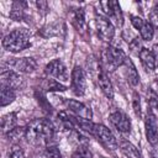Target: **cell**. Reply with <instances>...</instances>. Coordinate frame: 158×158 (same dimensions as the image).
<instances>
[{
	"instance_id": "obj_31",
	"label": "cell",
	"mask_w": 158,
	"mask_h": 158,
	"mask_svg": "<svg viewBox=\"0 0 158 158\" xmlns=\"http://www.w3.org/2000/svg\"><path fill=\"white\" fill-rule=\"evenodd\" d=\"M156 84H157V85H158V77H157V78H156Z\"/></svg>"
},
{
	"instance_id": "obj_16",
	"label": "cell",
	"mask_w": 158,
	"mask_h": 158,
	"mask_svg": "<svg viewBox=\"0 0 158 158\" xmlns=\"http://www.w3.org/2000/svg\"><path fill=\"white\" fill-rule=\"evenodd\" d=\"M123 65H125V74H126V78L128 80V83L131 85H137L138 81H139V75H138L137 69H136L135 64L132 63V60L130 58H126Z\"/></svg>"
},
{
	"instance_id": "obj_17",
	"label": "cell",
	"mask_w": 158,
	"mask_h": 158,
	"mask_svg": "<svg viewBox=\"0 0 158 158\" xmlns=\"http://www.w3.org/2000/svg\"><path fill=\"white\" fill-rule=\"evenodd\" d=\"M138 56H139V59H141L143 68L147 72H153L156 68V62H154V57H153L152 51H149L147 48H142V51L139 52Z\"/></svg>"
},
{
	"instance_id": "obj_13",
	"label": "cell",
	"mask_w": 158,
	"mask_h": 158,
	"mask_svg": "<svg viewBox=\"0 0 158 158\" xmlns=\"http://www.w3.org/2000/svg\"><path fill=\"white\" fill-rule=\"evenodd\" d=\"M146 136L147 141L151 144H157L158 143V125L156 116L149 111L146 116Z\"/></svg>"
},
{
	"instance_id": "obj_26",
	"label": "cell",
	"mask_w": 158,
	"mask_h": 158,
	"mask_svg": "<svg viewBox=\"0 0 158 158\" xmlns=\"http://www.w3.org/2000/svg\"><path fill=\"white\" fill-rule=\"evenodd\" d=\"M46 157H47V158H62L60 152H59L58 148L54 147V146H51V147H48V148L46 149Z\"/></svg>"
},
{
	"instance_id": "obj_28",
	"label": "cell",
	"mask_w": 158,
	"mask_h": 158,
	"mask_svg": "<svg viewBox=\"0 0 158 158\" xmlns=\"http://www.w3.org/2000/svg\"><path fill=\"white\" fill-rule=\"evenodd\" d=\"M132 104H133V110H135L136 115H139V114H141V104H139V96H138L136 93L133 94Z\"/></svg>"
},
{
	"instance_id": "obj_23",
	"label": "cell",
	"mask_w": 158,
	"mask_h": 158,
	"mask_svg": "<svg viewBox=\"0 0 158 158\" xmlns=\"http://www.w3.org/2000/svg\"><path fill=\"white\" fill-rule=\"evenodd\" d=\"M44 89H47L49 91H64L67 88L54 79H47L44 83Z\"/></svg>"
},
{
	"instance_id": "obj_18",
	"label": "cell",
	"mask_w": 158,
	"mask_h": 158,
	"mask_svg": "<svg viewBox=\"0 0 158 158\" xmlns=\"http://www.w3.org/2000/svg\"><path fill=\"white\" fill-rule=\"evenodd\" d=\"M26 2L23 1H15L11 7L10 17L15 21H22L25 19V10H26Z\"/></svg>"
},
{
	"instance_id": "obj_8",
	"label": "cell",
	"mask_w": 158,
	"mask_h": 158,
	"mask_svg": "<svg viewBox=\"0 0 158 158\" xmlns=\"http://www.w3.org/2000/svg\"><path fill=\"white\" fill-rule=\"evenodd\" d=\"M100 6H101L102 11L107 15V17L115 21L116 26L122 25L123 17H122V12H121V9H120V5L117 1H101Z\"/></svg>"
},
{
	"instance_id": "obj_12",
	"label": "cell",
	"mask_w": 158,
	"mask_h": 158,
	"mask_svg": "<svg viewBox=\"0 0 158 158\" xmlns=\"http://www.w3.org/2000/svg\"><path fill=\"white\" fill-rule=\"evenodd\" d=\"M131 22L135 28L139 30V33H141V37L144 40V41H151L153 38V33H154V28L152 26L151 22H147L144 20H142L141 17L138 16H132L131 17Z\"/></svg>"
},
{
	"instance_id": "obj_5",
	"label": "cell",
	"mask_w": 158,
	"mask_h": 158,
	"mask_svg": "<svg viewBox=\"0 0 158 158\" xmlns=\"http://www.w3.org/2000/svg\"><path fill=\"white\" fill-rule=\"evenodd\" d=\"M46 73L52 77L54 80L57 81H67L69 80L68 78V70H67V67L65 64L60 60V59H53L51 60L47 65H46Z\"/></svg>"
},
{
	"instance_id": "obj_3",
	"label": "cell",
	"mask_w": 158,
	"mask_h": 158,
	"mask_svg": "<svg viewBox=\"0 0 158 158\" xmlns=\"http://www.w3.org/2000/svg\"><path fill=\"white\" fill-rule=\"evenodd\" d=\"M93 136H95L98 138V141L109 151H114L117 148V141L115 138V136L111 133V131L101 125V123H94L93 127Z\"/></svg>"
},
{
	"instance_id": "obj_6",
	"label": "cell",
	"mask_w": 158,
	"mask_h": 158,
	"mask_svg": "<svg viewBox=\"0 0 158 158\" xmlns=\"http://www.w3.org/2000/svg\"><path fill=\"white\" fill-rule=\"evenodd\" d=\"M95 28H96V33L98 36L106 42H110L114 37L115 30L114 26L111 23V21L104 16H96L95 19Z\"/></svg>"
},
{
	"instance_id": "obj_24",
	"label": "cell",
	"mask_w": 158,
	"mask_h": 158,
	"mask_svg": "<svg viewBox=\"0 0 158 158\" xmlns=\"http://www.w3.org/2000/svg\"><path fill=\"white\" fill-rule=\"evenodd\" d=\"M147 102L152 109L157 107V105H158V96H157L156 91H153L152 89H149L147 93Z\"/></svg>"
},
{
	"instance_id": "obj_11",
	"label": "cell",
	"mask_w": 158,
	"mask_h": 158,
	"mask_svg": "<svg viewBox=\"0 0 158 158\" xmlns=\"http://www.w3.org/2000/svg\"><path fill=\"white\" fill-rule=\"evenodd\" d=\"M109 120H110V122L112 123V126H114L118 132H122V133L130 132V130H131V122H130L128 117H127L123 112H121V111H115V112L110 114Z\"/></svg>"
},
{
	"instance_id": "obj_9",
	"label": "cell",
	"mask_w": 158,
	"mask_h": 158,
	"mask_svg": "<svg viewBox=\"0 0 158 158\" xmlns=\"http://www.w3.org/2000/svg\"><path fill=\"white\" fill-rule=\"evenodd\" d=\"M1 86H7L14 90L22 89L25 86V80L19 73L14 70H5L1 73Z\"/></svg>"
},
{
	"instance_id": "obj_25",
	"label": "cell",
	"mask_w": 158,
	"mask_h": 158,
	"mask_svg": "<svg viewBox=\"0 0 158 158\" xmlns=\"http://www.w3.org/2000/svg\"><path fill=\"white\" fill-rule=\"evenodd\" d=\"M130 48H131L132 52L139 54V52L142 51V46H141V41H139L138 37H135L133 40L130 41Z\"/></svg>"
},
{
	"instance_id": "obj_15",
	"label": "cell",
	"mask_w": 158,
	"mask_h": 158,
	"mask_svg": "<svg viewBox=\"0 0 158 158\" xmlns=\"http://www.w3.org/2000/svg\"><path fill=\"white\" fill-rule=\"evenodd\" d=\"M98 84H99V88L101 89V91L104 93V95L109 99H112L114 90H112L111 81L101 67H99V70H98Z\"/></svg>"
},
{
	"instance_id": "obj_4",
	"label": "cell",
	"mask_w": 158,
	"mask_h": 158,
	"mask_svg": "<svg viewBox=\"0 0 158 158\" xmlns=\"http://www.w3.org/2000/svg\"><path fill=\"white\" fill-rule=\"evenodd\" d=\"M126 58H127L126 54L120 48H116L112 46L107 47L104 52V60H105L107 68H110V70L115 69L116 67L123 65Z\"/></svg>"
},
{
	"instance_id": "obj_10",
	"label": "cell",
	"mask_w": 158,
	"mask_h": 158,
	"mask_svg": "<svg viewBox=\"0 0 158 158\" xmlns=\"http://www.w3.org/2000/svg\"><path fill=\"white\" fill-rule=\"evenodd\" d=\"M65 105L67 107L78 117L81 120H86L90 121L93 117V112L90 110V107H88L86 105H84L83 102H79L77 100H65Z\"/></svg>"
},
{
	"instance_id": "obj_32",
	"label": "cell",
	"mask_w": 158,
	"mask_h": 158,
	"mask_svg": "<svg viewBox=\"0 0 158 158\" xmlns=\"http://www.w3.org/2000/svg\"><path fill=\"white\" fill-rule=\"evenodd\" d=\"M157 7H158V4H157Z\"/></svg>"
},
{
	"instance_id": "obj_30",
	"label": "cell",
	"mask_w": 158,
	"mask_h": 158,
	"mask_svg": "<svg viewBox=\"0 0 158 158\" xmlns=\"http://www.w3.org/2000/svg\"><path fill=\"white\" fill-rule=\"evenodd\" d=\"M72 158H85V157H84V156H83V154H81V153H80V152L78 151V152H75V153H73V156H72Z\"/></svg>"
},
{
	"instance_id": "obj_20",
	"label": "cell",
	"mask_w": 158,
	"mask_h": 158,
	"mask_svg": "<svg viewBox=\"0 0 158 158\" xmlns=\"http://www.w3.org/2000/svg\"><path fill=\"white\" fill-rule=\"evenodd\" d=\"M72 22L75 26V28L78 31H84L85 30V15H84V10L83 9H75L72 16Z\"/></svg>"
},
{
	"instance_id": "obj_22",
	"label": "cell",
	"mask_w": 158,
	"mask_h": 158,
	"mask_svg": "<svg viewBox=\"0 0 158 158\" xmlns=\"http://www.w3.org/2000/svg\"><path fill=\"white\" fill-rule=\"evenodd\" d=\"M16 94L15 90L7 86H1V106H6L7 104L12 102Z\"/></svg>"
},
{
	"instance_id": "obj_27",
	"label": "cell",
	"mask_w": 158,
	"mask_h": 158,
	"mask_svg": "<svg viewBox=\"0 0 158 158\" xmlns=\"http://www.w3.org/2000/svg\"><path fill=\"white\" fill-rule=\"evenodd\" d=\"M7 158H25V157H23L22 149L16 146V147L11 148V151H10L9 154H7Z\"/></svg>"
},
{
	"instance_id": "obj_29",
	"label": "cell",
	"mask_w": 158,
	"mask_h": 158,
	"mask_svg": "<svg viewBox=\"0 0 158 158\" xmlns=\"http://www.w3.org/2000/svg\"><path fill=\"white\" fill-rule=\"evenodd\" d=\"M152 53L154 57V62H156V67H158V44H154L152 48Z\"/></svg>"
},
{
	"instance_id": "obj_2",
	"label": "cell",
	"mask_w": 158,
	"mask_h": 158,
	"mask_svg": "<svg viewBox=\"0 0 158 158\" xmlns=\"http://www.w3.org/2000/svg\"><path fill=\"white\" fill-rule=\"evenodd\" d=\"M30 46V32L26 28H16L7 33L2 40V47L12 53L21 52Z\"/></svg>"
},
{
	"instance_id": "obj_19",
	"label": "cell",
	"mask_w": 158,
	"mask_h": 158,
	"mask_svg": "<svg viewBox=\"0 0 158 158\" xmlns=\"http://www.w3.org/2000/svg\"><path fill=\"white\" fill-rule=\"evenodd\" d=\"M120 148L121 152L127 157V158H141V153L139 151L128 141H122L120 143Z\"/></svg>"
},
{
	"instance_id": "obj_21",
	"label": "cell",
	"mask_w": 158,
	"mask_h": 158,
	"mask_svg": "<svg viewBox=\"0 0 158 158\" xmlns=\"http://www.w3.org/2000/svg\"><path fill=\"white\" fill-rule=\"evenodd\" d=\"M15 125H16V114L15 112H10V114L2 116V118H1L2 132H11L15 128Z\"/></svg>"
},
{
	"instance_id": "obj_7",
	"label": "cell",
	"mask_w": 158,
	"mask_h": 158,
	"mask_svg": "<svg viewBox=\"0 0 158 158\" xmlns=\"http://www.w3.org/2000/svg\"><path fill=\"white\" fill-rule=\"evenodd\" d=\"M70 88L72 91L78 95L81 96L85 93L86 89V78L84 74V70L80 67H74L73 72H72V79H70Z\"/></svg>"
},
{
	"instance_id": "obj_1",
	"label": "cell",
	"mask_w": 158,
	"mask_h": 158,
	"mask_svg": "<svg viewBox=\"0 0 158 158\" xmlns=\"http://www.w3.org/2000/svg\"><path fill=\"white\" fill-rule=\"evenodd\" d=\"M53 136V126L46 118H37L26 127V138L30 142L48 141Z\"/></svg>"
},
{
	"instance_id": "obj_14",
	"label": "cell",
	"mask_w": 158,
	"mask_h": 158,
	"mask_svg": "<svg viewBox=\"0 0 158 158\" xmlns=\"http://www.w3.org/2000/svg\"><path fill=\"white\" fill-rule=\"evenodd\" d=\"M9 65L14 72L20 73H31L36 69V62L32 58H12V60L9 62Z\"/></svg>"
}]
</instances>
